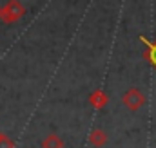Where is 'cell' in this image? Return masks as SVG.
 <instances>
[{
    "mask_svg": "<svg viewBox=\"0 0 156 148\" xmlns=\"http://www.w3.org/2000/svg\"><path fill=\"white\" fill-rule=\"evenodd\" d=\"M24 13H26V9H24V5L20 2L9 0V4L0 9V20L4 24H15L16 20H20L24 16Z\"/></svg>",
    "mask_w": 156,
    "mask_h": 148,
    "instance_id": "obj_1",
    "label": "cell"
},
{
    "mask_svg": "<svg viewBox=\"0 0 156 148\" xmlns=\"http://www.w3.org/2000/svg\"><path fill=\"white\" fill-rule=\"evenodd\" d=\"M122 103H123L127 109H131V110H138V109L145 103V96H144L142 90H138V89H129V90L123 94Z\"/></svg>",
    "mask_w": 156,
    "mask_h": 148,
    "instance_id": "obj_2",
    "label": "cell"
},
{
    "mask_svg": "<svg viewBox=\"0 0 156 148\" xmlns=\"http://www.w3.org/2000/svg\"><path fill=\"white\" fill-rule=\"evenodd\" d=\"M107 101H109V96H107L104 90H94V92H91V96H89V103H91L94 109H104V107L107 105Z\"/></svg>",
    "mask_w": 156,
    "mask_h": 148,
    "instance_id": "obj_3",
    "label": "cell"
},
{
    "mask_svg": "<svg viewBox=\"0 0 156 148\" xmlns=\"http://www.w3.org/2000/svg\"><path fill=\"white\" fill-rule=\"evenodd\" d=\"M89 143H91L93 146H104V145L107 143V136L104 134V130L94 128V130L89 134Z\"/></svg>",
    "mask_w": 156,
    "mask_h": 148,
    "instance_id": "obj_4",
    "label": "cell"
},
{
    "mask_svg": "<svg viewBox=\"0 0 156 148\" xmlns=\"http://www.w3.org/2000/svg\"><path fill=\"white\" fill-rule=\"evenodd\" d=\"M42 148H64V141L55 136V134H49L47 137L42 139Z\"/></svg>",
    "mask_w": 156,
    "mask_h": 148,
    "instance_id": "obj_5",
    "label": "cell"
},
{
    "mask_svg": "<svg viewBox=\"0 0 156 148\" xmlns=\"http://www.w3.org/2000/svg\"><path fill=\"white\" fill-rule=\"evenodd\" d=\"M0 148H15V143L9 137H5L4 134H0Z\"/></svg>",
    "mask_w": 156,
    "mask_h": 148,
    "instance_id": "obj_6",
    "label": "cell"
},
{
    "mask_svg": "<svg viewBox=\"0 0 156 148\" xmlns=\"http://www.w3.org/2000/svg\"><path fill=\"white\" fill-rule=\"evenodd\" d=\"M149 60L156 65V43H153V45H151V49H149Z\"/></svg>",
    "mask_w": 156,
    "mask_h": 148,
    "instance_id": "obj_7",
    "label": "cell"
}]
</instances>
